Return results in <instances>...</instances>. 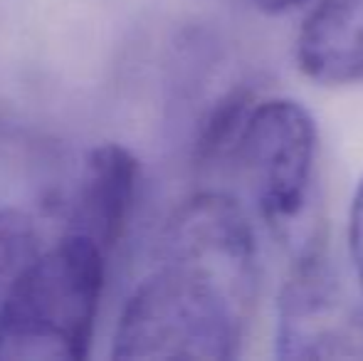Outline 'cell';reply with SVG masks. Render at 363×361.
Listing matches in <instances>:
<instances>
[{"instance_id":"cell-3","label":"cell","mask_w":363,"mask_h":361,"mask_svg":"<svg viewBox=\"0 0 363 361\" xmlns=\"http://www.w3.org/2000/svg\"><path fill=\"white\" fill-rule=\"evenodd\" d=\"M228 159L240 166L272 231L287 233L301 221L316 161V126L304 106L291 99L255 101Z\"/></svg>"},{"instance_id":"cell-2","label":"cell","mask_w":363,"mask_h":361,"mask_svg":"<svg viewBox=\"0 0 363 361\" xmlns=\"http://www.w3.org/2000/svg\"><path fill=\"white\" fill-rule=\"evenodd\" d=\"M106 260L96 243L65 233L43 245L0 322V361H79L94 337Z\"/></svg>"},{"instance_id":"cell-9","label":"cell","mask_w":363,"mask_h":361,"mask_svg":"<svg viewBox=\"0 0 363 361\" xmlns=\"http://www.w3.org/2000/svg\"><path fill=\"white\" fill-rule=\"evenodd\" d=\"M349 243H351V257H354V267L359 274V284L363 292V181L356 191L354 208H351V231H349Z\"/></svg>"},{"instance_id":"cell-8","label":"cell","mask_w":363,"mask_h":361,"mask_svg":"<svg viewBox=\"0 0 363 361\" xmlns=\"http://www.w3.org/2000/svg\"><path fill=\"white\" fill-rule=\"evenodd\" d=\"M43 248L40 223L20 208H0V322L15 282Z\"/></svg>"},{"instance_id":"cell-6","label":"cell","mask_w":363,"mask_h":361,"mask_svg":"<svg viewBox=\"0 0 363 361\" xmlns=\"http://www.w3.org/2000/svg\"><path fill=\"white\" fill-rule=\"evenodd\" d=\"M296 60L321 84L363 79V0H319L301 25Z\"/></svg>"},{"instance_id":"cell-1","label":"cell","mask_w":363,"mask_h":361,"mask_svg":"<svg viewBox=\"0 0 363 361\" xmlns=\"http://www.w3.org/2000/svg\"><path fill=\"white\" fill-rule=\"evenodd\" d=\"M257 282L245 208L228 193H196L166 221L151 265L126 297L111 359H235Z\"/></svg>"},{"instance_id":"cell-4","label":"cell","mask_w":363,"mask_h":361,"mask_svg":"<svg viewBox=\"0 0 363 361\" xmlns=\"http://www.w3.org/2000/svg\"><path fill=\"white\" fill-rule=\"evenodd\" d=\"M277 357L363 361V302L316 248L301 250L279 294Z\"/></svg>"},{"instance_id":"cell-7","label":"cell","mask_w":363,"mask_h":361,"mask_svg":"<svg viewBox=\"0 0 363 361\" xmlns=\"http://www.w3.org/2000/svg\"><path fill=\"white\" fill-rule=\"evenodd\" d=\"M255 104V94L245 87H235L225 91L213 104V109L201 121L196 139V164L211 166L228 159L238 141L242 124Z\"/></svg>"},{"instance_id":"cell-10","label":"cell","mask_w":363,"mask_h":361,"mask_svg":"<svg viewBox=\"0 0 363 361\" xmlns=\"http://www.w3.org/2000/svg\"><path fill=\"white\" fill-rule=\"evenodd\" d=\"M255 5H257L259 10H264V13H287L291 8H299L301 3H306V0H252Z\"/></svg>"},{"instance_id":"cell-5","label":"cell","mask_w":363,"mask_h":361,"mask_svg":"<svg viewBox=\"0 0 363 361\" xmlns=\"http://www.w3.org/2000/svg\"><path fill=\"white\" fill-rule=\"evenodd\" d=\"M141 166L126 146L104 141L86 151L65 213V233H79L101 248L116 250L139 198Z\"/></svg>"}]
</instances>
